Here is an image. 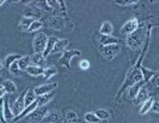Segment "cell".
Here are the masks:
<instances>
[{"label": "cell", "instance_id": "83f0119b", "mask_svg": "<svg viewBox=\"0 0 159 123\" xmlns=\"http://www.w3.org/2000/svg\"><path fill=\"white\" fill-rule=\"evenodd\" d=\"M36 20V19H34L32 17H24L21 18L20 22H19V28L23 31V32H28L29 29H30L31 25L34 23V21Z\"/></svg>", "mask_w": 159, "mask_h": 123}, {"label": "cell", "instance_id": "1f68e13d", "mask_svg": "<svg viewBox=\"0 0 159 123\" xmlns=\"http://www.w3.org/2000/svg\"><path fill=\"white\" fill-rule=\"evenodd\" d=\"M57 73V70L54 66H49L47 68L44 69V74H43V78L44 80H49L50 78H52L53 75H55Z\"/></svg>", "mask_w": 159, "mask_h": 123}, {"label": "cell", "instance_id": "52a82bcc", "mask_svg": "<svg viewBox=\"0 0 159 123\" xmlns=\"http://www.w3.org/2000/svg\"><path fill=\"white\" fill-rule=\"evenodd\" d=\"M49 110L47 107H38L37 109H35L30 116H27L25 119L29 122H40L43 121L46 115L48 114Z\"/></svg>", "mask_w": 159, "mask_h": 123}, {"label": "cell", "instance_id": "4fadbf2b", "mask_svg": "<svg viewBox=\"0 0 159 123\" xmlns=\"http://www.w3.org/2000/svg\"><path fill=\"white\" fill-rule=\"evenodd\" d=\"M99 42L101 44V46H108V45H113V44H121L122 41L121 39L112 36V35H100L99 37Z\"/></svg>", "mask_w": 159, "mask_h": 123}, {"label": "cell", "instance_id": "d590c367", "mask_svg": "<svg viewBox=\"0 0 159 123\" xmlns=\"http://www.w3.org/2000/svg\"><path fill=\"white\" fill-rule=\"evenodd\" d=\"M42 27H43V23H42L40 20L36 19V20H34V23L31 25L30 29H29V31H28V33H34V32H36V31L40 30Z\"/></svg>", "mask_w": 159, "mask_h": 123}, {"label": "cell", "instance_id": "4316f807", "mask_svg": "<svg viewBox=\"0 0 159 123\" xmlns=\"http://www.w3.org/2000/svg\"><path fill=\"white\" fill-rule=\"evenodd\" d=\"M36 98H37V96L34 93V90L33 88H29L27 94H26V97H25V104H26V107L32 105L34 101H36Z\"/></svg>", "mask_w": 159, "mask_h": 123}, {"label": "cell", "instance_id": "4dcf8cb0", "mask_svg": "<svg viewBox=\"0 0 159 123\" xmlns=\"http://www.w3.org/2000/svg\"><path fill=\"white\" fill-rule=\"evenodd\" d=\"M31 60H32V65H35V66H40L44 63L45 57L43 55V54H38V53H34L33 55H31Z\"/></svg>", "mask_w": 159, "mask_h": 123}, {"label": "cell", "instance_id": "ab89813d", "mask_svg": "<svg viewBox=\"0 0 159 123\" xmlns=\"http://www.w3.org/2000/svg\"><path fill=\"white\" fill-rule=\"evenodd\" d=\"M152 111L156 113V114H159V101H154V103L152 105Z\"/></svg>", "mask_w": 159, "mask_h": 123}, {"label": "cell", "instance_id": "d6986e66", "mask_svg": "<svg viewBox=\"0 0 159 123\" xmlns=\"http://www.w3.org/2000/svg\"><path fill=\"white\" fill-rule=\"evenodd\" d=\"M70 41L69 39L67 38H62V39H58V41L56 42L55 46H54V49L52 51V54H57V53H64L65 52V49L68 47V45H69Z\"/></svg>", "mask_w": 159, "mask_h": 123}, {"label": "cell", "instance_id": "8d00e7d4", "mask_svg": "<svg viewBox=\"0 0 159 123\" xmlns=\"http://www.w3.org/2000/svg\"><path fill=\"white\" fill-rule=\"evenodd\" d=\"M90 61L89 60H87V59H82L80 60V62H79V68L83 71H86V70H88L90 68Z\"/></svg>", "mask_w": 159, "mask_h": 123}, {"label": "cell", "instance_id": "603a6c76", "mask_svg": "<svg viewBox=\"0 0 159 123\" xmlns=\"http://www.w3.org/2000/svg\"><path fill=\"white\" fill-rule=\"evenodd\" d=\"M65 122H67V123H80V118L75 111L70 110L65 115Z\"/></svg>", "mask_w": 159, "mask_h": 123}, {"label": "cell", "instance_id": "74e56055", "mask_svg": "<svg viewBox=\"0 0 159 123\" xmlns=\"http://www.w3.org/2000/svg\"><path fill=\"white\" fill-rule=\"evenodd\" d=\"M138 1H133V0H126V1H115V4L118 6H131L134 5L135 3H137Z\"/></svg>", "mask_w": 159, "mask_h": 123}, {"label": "cell", "instance_id": "8fae6325", "mask_svg": "<svg viewBox=\"0 0 159 123\" xmlns=\"http://www.w3.org/2000/svg\"><path fill=\"white\" fill-rule=\"evenodd\" d=\"M27 92H28V89L24 90L21 95L16 98V100L14 101L13 103V106H12V108L14 110V112H16V116L19 115L25 108H26V104H25V97H26V94H27Z\"/></svg>", "mask_w": 159, "mask_h": 123}, {"label": "cell", "instance_id": "7a4b0ae2", "mask_svg": "<svg viewBox=\"0 0 159 123\" xmlns=\"http://www.w3.org/2000/svg\"><path fill=\"white\" fill-rule=\"evenodd\" d=\"M148 30H149V27L147 25H143V26H140L134 33L127 35L126 44L128 45V47H129L133 50L139 49L140 46L143 44V42L147 39Z\"/></svg>", "mask_w": 159, "mask_h": 123}, {"label": "cell", "instance_id": "5bb4252c", "mask_svg": "<svg viewBox=\"0 0 159 123\" xmlns=\"http://www.w3.org/2000/svg\"><path fill=\"white\" fill-rule=\"evenodd\" d=\"M150 93H149V90L147 89L146 86H144L140 92H139V94L138 96L136 97V98L134 99V104L137 106V105H140V104H143L145 101H147L149 98H150Z\"/></svg>", "mask_w": 159, "mask_h": 123}, {"label": "cell", "instance_id": "f1b7e54d", "mask_svg": "<svg viewBox=\"0 0 159 123\" xmlns=\"http://www.w3.org/2000/svg\"><path fill=\"white\" fill-rule=\"evenodd\" d=\"M18 65H19V68L21 69L22 72H25L29 67H30L32 64V60H31V55H24L22 56L18 61Z\"/></svg>", "mask_w": 159, "mask_h": 123}, {"label": "cell", "instance_id": "7402d4cb", "mask_svg": "<svg viewBox=\"0 0 159 123\" xmlns=\"http://www.w3.org/2000/svg\"><path fill=\"white\" fill-rule=\"evenodd\" d=\"M48 26L55 30H61L63 26V19L60 17H52L48 22Z\"/></svg>", "mask_w": 159, "mask_h": 123}, {"label": "cell", "instance_id": "60d3db41", "mask_svg": "<svg viewBox=\"0 0 159 123\" xmlns=\"http://www.w3.org/2000/svg\"><path fill=\"white\" fill-rule=\"evenodd\" d=\"M155 26H159V23H156V24H154Z\"/></svg>", "mask_w": 159, "mask_h": 123}, {"label": "cell", "instance_id": "f35d334b", "mask_svg": "<svg viewBox=\"0 0 159 123\" xmlns=\"http://www.w3.org/2000/svg\"><path fill=\"white\" fill-rule=\"evenodd\" d=\"M149 83L152 84L153 87H158L159 86V72H157V73L151 79V81Z\"/></svg>", "mask_w": 159, "mask_h": 123}, {"label": "cell", "instance_id": "ffe728a7", "mask_svg": "<svg viewBox=\"0 0 159 123\" xmlns=\"http://www.w3.org/2000/svg\"><path fill=\"white\" fill-rule=\"evenodd\" d=\"M54 96H55V91L52 92V93H50V94H47V95L37 97L36 101H37L38 107H44L47 103H49L54 97Z\"/></svg>", "mask_w": 159, "mask_h": 123}, {"label": "cell", "instance_id": "277c9868", "mask_svg": "<svg viewBox=\"0 0 159 123\" xmlns=\"http://www.w3.org/2000/svg\"><path fill=\"white\" fill-rule=\"evenodd\" d=\"M121 52V45L120 44H113L108 46H101L100 54L107 60H112L116 57Z\"/></svg>", "mask_w": 159, "mask_h": 123}, {"label": "cell", "instance_id": "d6a6232c", "mask_svg": "<svg viewBox=\"0 0 159 123\" xmlns=\"http://www.w3.org/2000/svg\"><path fill=\"white\" fill-rule=\"evenodd\" d=\"M84 119L87 123H100L102 121L100 118L97 117V116L94 113H92V112L86 113L84 115Z\"/></svg>", "mask_w": 159, "mask_h": 123}, {"label": "cell", "instance_id": "ac0fdd59", "mask_svg": "<svg viewBox=\"0 0 159 123\" xmlns=\"http://www.w3.org/2000/svg\"><path fill=\"white\" fill-rule=\"evenodd\" d=\"M113 32V26L111 21H104L102 22L99 29V34L103 35H111Z\"/></svg>", "mask_w": 159, "mask_h": 123}, {"label": "cell", "instance_id": "836d02e7", "mask_svg": "<svg viewBox=\"0 0 159 123\" xmlns=\"http://www.w3.org/2000/svg\"><path fill=\"white\" fill-rule=\"evenodd\" d=\"M94 114L97 116L98 118H100L101 120H106V119H109L110 116H111V114L108 110L106 109H97Z\"/></svg>", "mask_w": 159, "mask_h": 123}, {"label": "cell", "instance_id": "cb8c5ba5", "mask_svg": "<svg viewBox=\"0 0 159 123\" xmlns=\"http://www.w3.org/2000/svg\"><path fill=\"white\" fill-rule=\"evenodd\" d=\"M153 103H154V99H153V97H151L147 101H145V102H144V103L142 104L141 108H140V110H139V114H140L141 116H144V115L148 114V112H150V111L152 110Z\"/></svg>", "mask_w": 159, "mask_h": 123}, {"label": "cell", "instance_id": "6da1fadb", "mask_svg": "<svg viewBox=\"0 0 159 123\" xmlns=\"http://www.w3.org/2000/svg\"><path fill=\"white\" fill-rule=\"evenodd\" d=\"M145 52L146 51L142 52L141 57L139 58V60L127 73L125 80H124L122 86L120 87V89L118 90V93H117L116 97H115V102L119 101V98L121 97L122 94L125 93L126 90L129 89L132 86H134V84H136V83H138V82L143 80V76H142V73H141L140 67H141V61H142L144 55H145Z\"/></svg>", "mask_w": 159, "mask_h": 123}, {"label": "cell", "instance_id": "484cf974", "mask_svg": "<svg viewBox=\"0 0 159 123\" xmlns=\"http://www.w3.org/2000/svg\"><path fill=\"white\" fill-rule=\"evenodd\" d=\"M1 85L5 89L7 94H14L17 91V86L16 85V83H14L13 81H11V80H10V79L4 80Z\"/></svg>", "mask_w": 159, "mask_h": 123}, {"label": "cell", "instance_id": "7c38bea8", "mask_svg": "<svg viewBox=\"0 0 159 123\" xmlns=\"http://www.w3.org/2000/svg\"><path fill=\"white\" fill-rule=\"evenodd\" d=\"M37 108H38L37 101H34L32 105L26 107V108H25L18 116H16V117H14V119H13L11 122H10V123H16L18 120H21V119H23V118H26L27 116H30V115H31L35 109H37Z\"/></svg>", "mask_w": 159, "mask_h": 123}, {"label": "cell", "instance_id": "ba28073f", "mask_svg": "<svg viewBox=\"0 0 159 123\" xmlns=\"http://www.w3.org/2000/svg\"><path fill=\"white\" fill-rule=\"evenodd\" d=\"M58 86V83L57 82H52V83H49V84H43V85H39L36 86L35 88H34V93L37 97L39 96H43V95H47L50 94L53 91H56V88Z\"/></svg>", "mask_w": 159, "mask_h": 123}, {"label": "cell", "instance_id": "44dd1931", "mask_svg": "<svg viewBox=\"0 0 159 123\" xmlns=\"http://www.w3.org/2000/svg\"><path fill=\"white\" fill-rule=\"evenodd\" d=\"M26 72L30 75L34 76V78H37V76H41V75L44 74V68H42L40 66L31 65L26 70Z\"/></svg>", "mask_w": 159, "mask_h": 123}, {"label": "cell", "instance_id": "8992f818", "mask_svg": "<svg viewBox=\"0 0 159 123\" xmlns=\"http://www.w3.org/2000/svg\"><path fill=\"white\" fill-rule=\"evenodd\" d=\"M79 55H81V52L76 49L65 51L64 53H62V55L60 56L58 62L61 66L66 67L68 70H70V60L74 57L79 56Z\"/></svg>", "mask_w": 159, "mask_h": 123}, {"label": "cell", "instance_id": "d4e9b609", "mask_svg": "<svg viewBox=\"0 0 159 123\" xmlns=\"http://www.w3.org/2000/svg\"><path fill=\"white\" fill-rule=\"evenodd\" d=\"M21 57H22V55L17 54H8L4 59V66L7 69H10L11 65L12 63H14V62H16V61H18Z\"/></svg>", "mask_w": 159, "mask_h": 123}, {"label": "cell", "instance_id": "30bf717a", "mask_svg": "<svg viewBox=\"0 0 159 123\" xmlns=\"http://www.w3.org/2000/svg\"><path fill=\"white\" fill-rule=\"evenodd\" d=\"M24 13H25V17H32L34 19V17H36V18L40 17V15L42 14V10L38 6L33 4V3H29L27 5V7H25Z\"/></svg>", "mask_w": 159, "mask_h": 123}, {"label": "cell", "instance_id": "5b68a950", "mask_svg": "<svg viewBox=\"0 0 159 123\" xmlns=\"http://www.w3.org/2000/svg\"><path fill=\"white\" fill-rule=\"evenodd\" d=\"M48 39L49 37L44 33H38L34 37V41H33V48L34 53H38V54L44 53L48 43Z\"/></svg>", "mask_w": 159, "mask_h": 123}, {"label": "cell", "instance_id": "9c48e42d", "mask_svg": "<svg viewBox=\"0 0 159 123\" xmlns=\"http://www.w3.org/2000/svg\"><path fill=\"white\" fill-rule=\"evenodd\" d=\"M140 27L139 25V21L137 18H132L128 20L121 28V33L124 35H131L133 33H134L135 31Z\"/></svg>", "mask_w": 159, "mask_h": 123}, {"label": "cell", "instance_id": "f546056e", "mask_svg": "<svg viewBox=\"0 0 159 123\" xmlns=\"http://www.w3.org/2000/svg\"><path fill=\"white\" fill-rule=\"evenodd\" d=\"M60 116L59 113L56 111H52V112H48V114L46 115V116L44 117L42 122L44 123H55L57 120L59 119Z\"/></svg>", "mask_w": 159, "mask_h": 123}, {"label": "cell", "instance_id": "e0dca14e", "mask_svg": "<svg viewBox=\"0 0 159 123\" xmlns=\"http://www.w3.org/2000/svg\"><path fill=\"white\" fill-rule=\"evenodd\" d=\"M58 41V38L56 36H50L49 39H48V43H47V46H46V49H45V52L43 53V55L46 58L47 56H49L50 54H52L53 49H54V46L56 44V42Z\"/></svg>", "mask_w": 159, "mask_h": 123}, {"label": "cell", "instance_id": "2e32d148", "mask_svg": "<svg viewBox=\"0 0 159 123\" xmlns=\"http://www.w3.org/2000/svg\"><path fill=\"white\" fill-rule=\"evenodd\" d=\"M140 70H141V73H142L143 80L145 81V83H149L151 81V79L157 73V71H153V70L148 69L146 67H144L143 65H141Z\"/></svg>", "mask_w": 159, "mask_h": 123}, {"label": "cell", "instance_id": "e575fe53", "mask_svg": "<svg viewBox=\"0 0 159 123\" xmlns=\"http://www.w3.org/2000/svg\"><path fill=\"white\" fill-rule=\"evenodd\" d=\"M10 72L12 73V74H14V75H21L22 74V71H21V69L19 68V65H18V62L16 61V62H14V63H12L11 65V67H10Z\"/></svg>", "mask_w": 159, "mask_h": 123}, {"label": "cell", "instance_id": "3957f363", "mask_svg": "<svg viewBox=\"0 0 159 123\" xmlns=\"http://www.w3.org/2000/svg\"><path fill=\"white\" fill-rule=\"evenodd\" d=\"M16 116V114L11 111L10 107L9 98L7 97H1V122L10 123L14 119Z\"/></svg>", "mask_w": 159, "mask_h": 123}, {"label": "cell", "instance_id": "9a60e30c", "mask_svg": "<svg viewBox=\"0 0 159 123\" xmlns=\"http://www.w3.org/2000/svg\"><path fill=\"white\" fill-rule=\"evenodd\" d=\"M145 84H146L145 81L142 80V81H140V82L134 84V86H132L131 88L129 89V97H131L132 99L134 100V99L136 98V97L138 96L140 90H141L144 86H145Z\"/></svg>", "mask_w": 159, "mask_h": 123}]
</instances>
